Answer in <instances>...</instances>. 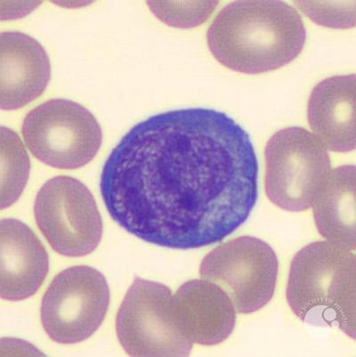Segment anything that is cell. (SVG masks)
I'll return each instance as SVG.
<instances>
[{
  "instance_id": "6da1fadb",
  "label": "cell",
  "mask_w": 356,
  "mask_h": 357,
  "mask_svg": "<svg viewBox=\"0 0 356 357\" xmlns=\"http://www.w3.org/2000/svg\"><path fill=\"white\" fill-rule=\"evenodd\" d=\"M109 214L155 245L192 250L232 234L258 197V162L245 128L222 112L178 109L131 128L102 167Z\"/></svg>"
},
{
  "instance_id": "7a4b0ae2",
  "label": "cell",
  "mask_w": 356,
  "mask_h": 357,
  "mask_svg": "<svg viewBox=\"0 0 356 357\" xmlns=\"http://www.w3.org/2000/svg\"><path fill=\"white\" fill-rule=\"evenodd\" d=\"M307 31L296 9L282 1H236L218 13L207 33L211 54L237 73L281 68L302 52Z\"/></svg>"
},
{
  "instance_id": "3957f363",
  "label": "cell",
  "mask_w": 356,
  "mask_h": 357,
  "mask_svg": "<svg viewBox=\"0 0 356 357\" xmlns=\"http://www.w3.org/2000/svg\"><path fill=\"white\" fill-rule=\"evenodd\" d=\"M356 257L346 248L318 241L291 261L286 297L304 324L339 329L355 340Z\"/></svg>"
},
{
  "instance_id": "277c9868",
  "label": "cell",
  "mask_w": 356,
  "mask_h": 357,
  "mask_svg": "<svg viewBox=\"0 0 356 357\" xmlns=\"http://www.w3.org/2000/svg\"><path fill=\"white\" fill-rule=\"evenodd\" d=\"M265 192L282 210L301 212L312 207L332 172L330 154L306 128L290 127L266 144Z\"/></svg>"
},
{
  "instance_id": "5b68a950",
  "label": "cell",
  "mask_w": 356,
  "mask_h": 357,
  "mask_svg": "<svg viewBox=\"0 0 356 357\" xmlns=\"http://www.w3.org/2000/svg\"><path fill=\"white\" fill-rule=\"evenodd\" d=\"M22 137L32 155L61 169L82 168L100 150L102 132L91 112L68 99H51L31 110Z\"/></svg>"
},
{
  "instance_id": "8992f818",
  "label": "cell",
  "mask_w": 356,
  "mask_h": 357,
  "mask_svg": "<svg viewBox=\"0 0 356 357\" xmlns=\"http://www.w3.org/2000/svg\"><path fill=\"white\" fill-rule=\"evenodd\" d=\"M278 271L277 253L271 246L258 238L242 236L208 253L200 275L222 289L236 313L250 314L274 297Z\"/></svg>"
},
{
  "instance_id": "52a82bcc",
  "label": "cell",
  "mask_w": 356,
  "mask_h": 357,
  "mask_svg": "<svg viewBox=\"0 0 356 357\" xmlns=\"http://www.w3.org/2000/svg\"><path fill=\"white\" fill-rule=\"evenodd\" d=\"M34 215L41 233L61 255H88L101 242L100 212L91 192L78 179L59 176L45 183L35 200Z\"/></svg>"
},
{
  "instance_id": "ba28073f",
  "label": "cell",
  "mask_w": 356,
  "mask_h": 357,
  "mask_svg": "<svg viewBox=\"0 0 356 357\" xmlns=\"http://www.w3.org/2000/svg\"><path fill=\"white\" fill-rule=\"evenodd\" d=\"M110 304L105 276L91 266H73L57 275L41 302V323L50 339L76 344L101 326Z\"/></svg>"
},
{
  "instance_id": "9c48e42d",
  "label": "cell",
  "mask_w": 356,
  "mask_h": 357,
  "mask_svg": "<svg viewBox=\"0 0 356 357\" xmlns=\"http://www.w3.org/2000/svg\"><path fill=\"white\" fill-rule=\"evenodd\" d=\"M171 289L137 278L118 310V342L130 356H188L192 343L183 335L171 310Z\"/></svg>"
},
{
  "instance_id": "30bf717a",
  "label": "cell",
  "mask_w": 356,
  "mask_h": 357,
  "mask_svg": "<svg viewBox=\"0 0 356 357\" xmlns=\"http://www.w3.org/2000/svg\"><path fill=\"white\" fill-rule=\"evenodd\" d=\"M173 317L189 342L203 346L222 343L233 333L236 311L219 287L206 280H192L172 296Z\"/></svg>"
},
{
  "instance_id": "8fae6325",
  "label": "cell",
  "mask_w": 356,
  "mask_h": 357,
  "mask_svg": "<svg viewBox=\"0 0 356 357\" xmlns=\"http://www.w3.org/2000/svg\"><path fill=\"white\" fill-rule=\"evenodd\" d=\"M2 110H17L40 98L51 78L49 57L40 43L18 31L0 35Z\"/></svg>"
},
{
  "instance_id": "7c38bea8",
  "label": "cell",
  "mask_w": 356,
  "mask_h": 357,
  "mask_svg": "<svg viewBox=\"0 0 356 357\" xmlns=\"http://www.w3.org/2000/svg\"><path fill=\"white\" fill-rule=\"evenodd\" d=\"M0 234V295L6 301H24L36 294L47 278L49 268L47 250L33 231L20 220H2Z\"/></svg>"
},
{
  "instance_id": "4fadbf2b",
  "label": "cell",
  "mask_w": 356,
  "mask_h": 357,
  "mask_svg": "<svg viewBox=\"0 0 356 357\" xmlns=\"http://www.w3.org/2000/svg\"><path fill=\"white\" fill-rule=\"evenodd\" d=\"M355 89L352 74L323 79L311 93L307 107L311 130L332 152L355 149Z\"/></svg>"
},
{
  "instance_id": "5bb4252c",
  "label": "cell",
  "mask_w": 356,
  "mask_h": 357,
  "mask_svg": "<svg viewBox=\"0 0 356 357\" xmlns=\"http://www.w3.org/2000/svg\"><path fill=\"white\" fill-rule=\"evenodd\" d=\"M355 166L339 167L314 201L313 214L319 234L330 243L355 250Z\"/></svg>"
},
{
  "instance_id": "9a60e30c",
  "label": "cell",
  "mask_w": 356,
  "mask_h": 357,
  "mask_svg": "<svg viewBox=\"0 0 356 357\" xmlns=\"http://www.w3.org/2000/svg\"><path fill=\"white\" fill-rule=\"evenodd\" d=\"M31 162L18 135L1 128V208L10 207L20 197L30 176Z\"/></svg>"
},
{
  "instance_id": "2e32d148",
  "label": "cell",
  "mask_w": 356,
  "mask_h": 357,
  "mask_svg": "<svg viewBox=\"0 0 356 357\" xmlns=\"http://www.w3.org/2000/svg\"><path fill=\"white\" fill-rule=\"evenodd\" d=\"M217 4V2H147L160 21L179 28L195 27L203 24Z\"/></svg>"
}]
</instances>
